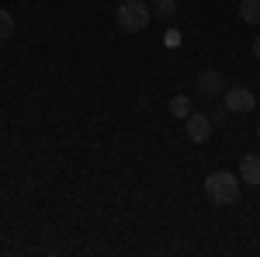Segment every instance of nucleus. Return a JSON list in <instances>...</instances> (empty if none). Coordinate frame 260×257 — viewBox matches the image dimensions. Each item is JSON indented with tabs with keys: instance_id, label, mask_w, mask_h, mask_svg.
Segmentation results:
<instances>
[{
	"instance_id": "obj_8",
	"label": "nucleus",
	"mask_w": 260,
	"mask_h": 257,
	"mask_svg": "<svg viewBox=\"0 0 260 257\" xmlns=\"http://www.w3.org/2000/svg\"><path fill=\"white\" fill-rule=\"evenodd\" d=\"M198 87L205 91V94H219V91H222V77L215 73V70H208V73H201V77H198Z\"/></svg>"
},
{
	"instance_id": "obj_3",
	"label": "nucleus",
	"mask_w": 260,
	"mask_h": 257,
	"mask_svg": "<svg viewBox=\"0 0 260 257\" xmlns=\"http://www.w3.org/2000/svg\"><path fill=\"white\" fill-rule=\"evenodd\" d=\"M225 108L246 115V111H253V108H257V98L250 94V87H229V91H225Z\"/></svg>"
},
{
	"instance_id": "obj_14",
	"label": "nucleus",
	"mask_w": 260,
	"mask_h": 257,
	"mask_svg": "<svg viewBox=\"0 0 260 257\" xmlns=\"http://www.w3.org/2000/svg\"><path fill=\"white\" fill-rule=\"evenodd\" d=\"M115 4H121V0H115Z\"/></svg>"
},
{
	"instance_id": "obj_7",
	"label": "nucleus",
	"mask_w": 260,
	"mask_h": 257,
	"mask_svg": "<svg viewBox=\"0 0 260 257\" xmlns=\"http://www.w3.org/2000/svg\"><path fill=\"white\" fill-rule=\"evenodd\" d=\"M170 115H174V119H187V115H191V98H187V94H174V98H170Z\"/></svg>"
},
{
	"instance_id": "obj_1",
	"label": "nucleus",
	"mask_w": 260,
	"mask_h": 257,
	"mask_svg": "<svg viewBox=\"0 0 260 257\" xmlns=\"http://www.w3.org/2000/svg\"><path fill=\"white\" fill-rule=\"evenodd\" d=\"M205 195L215 205H233L240 198V178H233V170H215L205 178Z\"/></svg>"
},
{
	"instance_id": "obj_12",
	"label": "nucleus",
	"mask_w": 260,
	"mask_h": 257,
	"mask_svg": "<svg viewBox=\"0 0 260 257\" xmlns=\"http://www.w3.org/2000/svg\"><path fill=\"white\" fill-rule=\"evenodd\" d=\"M253 56H257V60H260V35H257V39H253Z\"/></svg>"
},
{
	"instance_id": "obj_10",
	"label": "nucleus",
	"mask_w": 260,
	"mask_h": 257,
	"mask_svg": "<svg viewBox=\"0 0 260 257\" xmlns=\"http://www.w3.org/2000/svg\"><path fill=\"white\" fill-rule=\"evenodd\" d=\"M14 35V18H11V11H0V42H7Z\"/></svg>"
},
{
	"instance_id": "obj_9",
	"label": "nucleus",
	"mask_w": 260,
	"mask_h": 257,
	"mask_svg": "<svg viewBox=\"0 0 260 257\" xmlns=\"http://www.w3.org/2000/svg\"><path fill=\"white\" fill-rule=\"evenodd\" d=\"M153 14L163 18V21H170L177 14V0H153Z\"/></svg>"
},
{
	"instance_id": "obj_2",
	"label": "nucleus",
	"mask_w": 260,
	"mask_h": 257,
	"mask_svg": "<svg viewBox=\"0 0 260 257\" xmlns=\"http://www.w3.org/2000/svg\"><path fill=\"white\" fill-rule=\"evenodd\" d=\"M146 24H149V7H146L142 0H121L118 4V28L121 32L136 35Z\"/></svg>"
},
{
	"instance_id": "obj_4",
	"label": "nucleus",
	"mask_w": 260,
	"mask_h": 257,
	"mask_svg": "<svg viewBox=\"0 0 260 257\" xmlns=\"http://www.w3.org/2000/svg\"><path fill=\"white\" fill-rule=\"evenodd\" d=\"M212 136V119L208 115H187V139L191 142H205V139Z\"/></svg>"
},
{
	"instance_id": "obj_13",
	"label": "nucleus",
	"mask_w": 260,
	"mask_h": 257,
	"mask_svg": "<svg viewBox=\"0 0 260 257\" xmlns=\"http://www.w3.org/2000/svg\"><path fill=\"white\" fill-rule=\"evenodd\" d=\"M257 136H260V122H257Z\"/></svg>"
},
{
	"instance_id": "obj_6",
	"label": "nucleus",
	"mask_w": 260,
	"mask_h": 257,
	"mask_svg": "<svg viewBox=\"0 0 260 257\" xmlns=\"http://www.w3.org/2000/svg\"><path fill=\"white\" fill-rule=\"evenodd\" d=\"M240 18L246 24H260V0H240Z\"/></svg>"
},
{
	"instance_id": "obj_11",
	"label": "nucleus",
	"mask_w": 260,
	"mask_h": 257,
	"mask_svg": "<svg viewBox=\"0 0 260 257\" xmlns=\"http://www.w3.org/2000/svg\"><path fill=\"white\" fill-rule=\"evenodd\" d=\"M167 45H180V32H167Z\"/></svg>"
},
{
	"instance_id": "obj_5",
	"label": "nucleus",
	"mask_w": 260,
	"mask_h": 257,
	"mask_svg": "<svg viewBox=\"0 0 260 257\" xmlns=\"http://www.w3.org/2000/svg\"><path fill=\"white\" fill-rule=\"evenodd\" d=\"M240 181L260 184V153H246V157L240 160Z\"/></svg>"
}]
</instances>
